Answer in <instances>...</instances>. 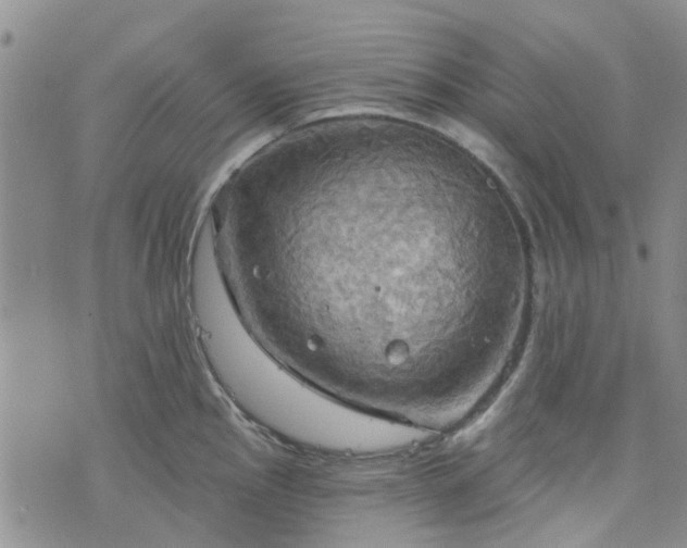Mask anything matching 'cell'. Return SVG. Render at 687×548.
I'll return each instance as SVG.
<instances>
[{
	"mask_svg": "<svg viewBox=\"0 0 687 548\" xmlns=\"http://www.w3.org/2000/svg\"><path fill=\"white\" fill-rule=\"evenodd\" d=\"M413 161L377 141L308 157L253 197L216 254L254 341L314 388L372 411L424 399L447 311L512 295L521 277L511 252L440 239Z\"/></svg>",
	"mask_w": 687,
	"mask_h": 548,
	"instance_id": "obj_1",
	"label": "cell"
}]
</instances>
